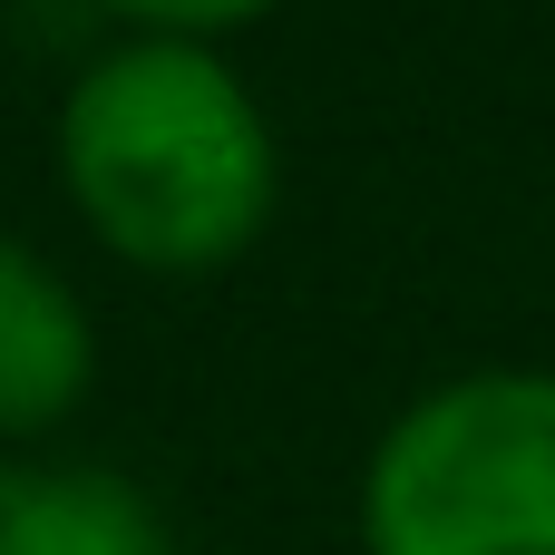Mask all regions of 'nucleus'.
<instances>
[{
    "label": "nucleus",
    "mask_w": 555,
    "mask_h": 555,
    "mask_svg": "<svg viewBox=\"0 0 555 555\" xmlns=\"http://www.w3.org/2000/svg\"><path fill=\"white\" fill-rule=\"evenodd\" d=\"M78 215L156 273L234 263L273 215V137L244 78L195 39L107 49L59 117Z\"/></svg>",
    "instance_id": "obj_1"
},
{
    "label": "nucleus",
    "mask_w": 555,
    "mask_h": 555,
    "mask_svg": "<svg viewBox=\"0 0 555 555\" xmlns=\"http://www.w3.org/2000/svg\"><path fill=\"white\" fill-rule=\"evenodd\" d=\"M361 555H555V371H468L390 420Z\"/></svg>",
    "instance_id": "obj_2"
},
{
    "label": "nucleus",
    "mask_w": 555,
    "mask_h": 555,
    "mask_svg": "<svg viewBox=\"0 0 555 555\" xmlns=\"http://www.w3.org/2000/svg\"><path fill=\"white\" fill-rule=\"evenodd\" d=\"M88 371H98V341H88L78 293L29 244L0 234V439L59 429L88 400Z\"/></svg>",
    "instance_id": "obj_3"
},
{
    "label": "nucleus",
    "mask_w": 555,
    "mask_h": 555,
    "mask_svg": "<svg viewBox=\"0 0 555 555\" xmlns=\"http://www.w3.org/2000/svg\"><path fill=\"white\" fill-rule=\"evenodd\" d=\"M0 555H176V537L117 468L0 459Z\"/></svg>",
    "instance_id": "obj_4"
},
{
    "label": "nucleus",
    "mask_w": 555,
    "mask_h": 555,
    "mask_svg": "<svg viewBox=\"0 0 555 555\" xmlns=\"http://www.w3.org/2000/svg\"><path fill=\"white\" fill-rule=\"evenodd\" d=\"M127 20H146L156 39H195V29H234V20H254V10H273V0H117Z\"/></svg>",
    "instance_id": "obj_5"
}]
</instances>
